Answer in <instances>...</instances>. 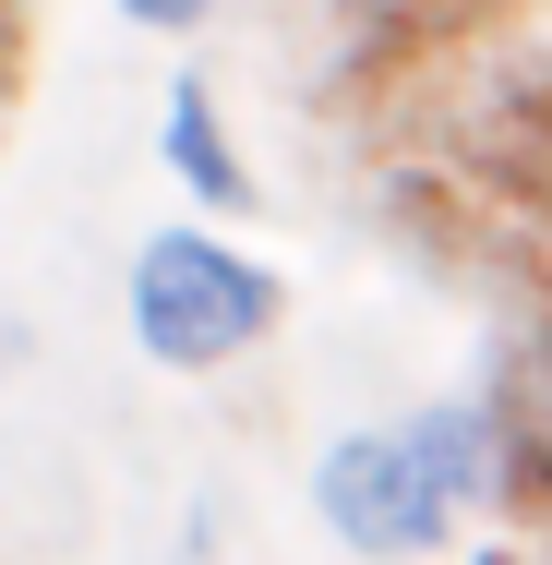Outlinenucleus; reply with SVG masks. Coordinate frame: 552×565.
Returning a JSON list of instances; mask_svg holds the SVG:
<instances>
[{
	"label": "nucleus",
	"instance_id": "obj_1",
	"mask_svg": "<svg viewBox=\"0 0 552 565\" xmlns=\"http://www.w3.org/2000/svg\"><path fill=\"white\" fill-rule=\"evenodd\" d=\"M493 481H505V457H493V422H480V409L360 422V434H336L325 469H313V518L336 530V554L409 565V554H444Z\"/></svg>",
	"mask_w": 552,
	"mask_h": 565
},
{
	"label": "nucleus",
	"instance_id": "obj_2",
	"mask_svg": "<svg viewBox=\"0 0 552 565\" xmlns=\"http://www.w3.org/2000/svg\"><path fill=\"white\" fill-rule=\"evenodd\" d=\"M289 326V289L277 265H252L217 228H156L132 253V349L169 361V373H228Z\"/></svg>",
	"mask_w": 552,
	"mask_h": 565
},
{
	"label": "nucleus",
	"instance_id": "obj_3",
	"mask_svg": "<svg viewBox=\"0 0 552 565\" xmlns=\"http://www.w3.org/2000/svg\"><path fill=\"white\" fill-rule=\"evenodd\" d=\"M480 422H493L505 481L552 505V326H529V338L505 349V373H493V409H480Z\"/></svg>",
	"mask_w": 552,
	"mask_h": 565
},
{
	"label": "nucleus",
	"instance_id": "obj_4",
	"mask_svg": "<svg viewBox=\"0 0 552 565\" xmlns=\"http://www.w3.org/2000/svg\"><path fill=\"white\" fill-rule=\"evenodd\" d=\"M156 145H169V169H181L205 205H228V217L252 205V169H240V145H228V109H217V85H205V73H181V85H169Z\"/></svg>",
	"mask_w": 552,
	"mask_h": 565
},
{
	"label": "nucleus",
	"instance_id": "obj_5",
	"mask_svg": "<svg viewBox=\"0 0 552 565\" xmlns=\"http://www.w3.org/2000/svg\"><path fill=\"white\" fill-rule=\"evenodd\" d=\"M217 0H120V24H144V36H193Z\"/></svg>",
	"mask_w": 552,
	"mask_h": 565
}]
</instances>
